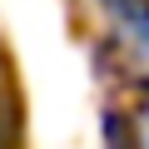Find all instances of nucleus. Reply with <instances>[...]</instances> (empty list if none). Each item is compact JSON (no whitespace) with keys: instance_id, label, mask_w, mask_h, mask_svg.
Here are the masks:
<instances>
[{"instance_id":"obj_1","label":"nucleus","mask_w":149,"mask_h":149,"mask_svg":"<svg viewBox=\"0 0 149 149\" xmlns=\"http://www.w3.org/2000/svg\"><path fill=\"white\" fill-rule=\"evenodd\" d=\"M144 149H149V144H144Z\"/></svg>"}]
</instances>
